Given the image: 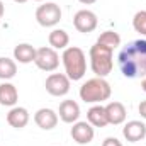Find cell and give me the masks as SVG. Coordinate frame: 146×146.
Returning a JSON list of instances; mask_svg holds the SVG:
<instances>
[{
    "label": "cell",
    "instance_id": "6da1fadb",
    "mask_svg": "<svg viewBox=\"0 0 146 146\" xmlns=\"http://www.w3.org/2000/svg\"><path fill=\"white\" fill-rule=\"evenodd\" d=\"M119 70L126 78L146 76V39H136L126 44L117 56Z\"/></svg>",
    "mask_w": 146,
    "mask_h": 146
},
{
    "label": "cell",
    "instance_id": "7a4b0ae2",
    "mask_svg": "<svg viewBox=\"0 0 146 146\" xmlns=\"http://www.w3.org/2000/svg\"><path fill=\"white\" fill-rule=\"evenodd\" d=\"M61 61H63V66H65V75L70 80L76 82V80H82L85 76V73H87V56H85L82 48L68 46L63 51Z\"/></svg>",
    "mask_w": 146,
    "mask_h": 146
},
{
    "label": "cell",
    "instance_id": "3957f363",
    "mask_svg": "<svg viewBox=\"0 0 146 146\" xmlns=\"http://www.w3.org/2000/svg\"><path fill=\"white\" fill-rule=\"evenodd\" d=\"M110 94H112L110 83L100 76L90 78L80 87V99L87 104H100L109 99Z\"/></svg>",
    "mask_w": 146,
    "mask_h": 146
},
{
    "label": "cell",
    "instance_id": "277c9868",
    "mask_svg": "<svg viewBox=\"0 0 146 146\" xmlns=\"http://www.w3.org/2000/svg\"><path fill=\"white\" fill-rule=\"evenodd\" d=\"M112 49L106 48V46H100V44H94L90 48V68L92 72L95 73V76H100V78H106L110 72H112V66H114V61H112Z\"/></svg>",
    "mask_w": 146,
    "mask_h": 146
},
{
    "label": "cell",
    "instance_id": "5b68a950",
    "mask_svg": "<svg viewBox=\"0 0 146 146\" xmlns=\"http://www.w3.org/2000/svg\"><path fill=\"white\" fill-rule=\"evenodd\" d=\"M36 21L42 27H54L61 21V9L54 2H46L36 9Z\"/></svg>",
    "mask_w": 146,
    "mask_h": 146
},
{
    "label": "cell",
    "instance_id": "8992f818",
    "mask_svg": "<svg viewBox=\"0 0 146 146\" xmlns=\"http://www.w3.org/2000/svg\"><path fill=\"white\" fill-rule=\"evenodd\" d=\"M36 66L42 72H54L60 66V54L56 53V49H53L51 46H44L39 48L36 51V60H34Z\"/></svg>",
    "mask_w": 146,
    "mask_h": 146
},
{
    "label": "cell",
    "instance_id": "52a82bcc",
    "mask_svg": "<svg viewBox=\"0 0 146 146\" xmlns=\"http://www.w3.org/2000/svg\"><path fill=\"white\" fill-rule=\"evenodd\" d=\"M70 78L65 75V73H51L46 82H44V87H46V92L53 97H63L70 92Z\"/></svg>",
    "mask_w": 146,
    "mask_h": 146
},
{
    "label": "cell",
    "instance_id": "ba28073f",
    "mask_svg": "<svg viewBox=\"0 0 146 146\" xmlns=\"http://www.w3.org/2000/svg\"><path fill=\"white\" fill-rule=\"evenodd\" d=\"M97 24H99V21H97L95 12L88 10V9L78 10V12L75 14V17H73V26H75V29H76L78 33H83V34H88V33L95 31V29H97Z\"/></svg>",
    "mask_w": 146,
    "mask_h": 146
},
{
    "label": "cell",
    "instance_id": "9c48e42d",
    "mask_svg": "<svg viewBox=\"0 0 146 146\" xmlns=\"http://www.w3.org/2000/svg\"><path fill=\"white\" fill-rule=\"evenodd\" d=\"M70 134H72L75 143H78V145H88V143H92V139L95 136V131H94V126L88 121H76L73 124Z\"/></svg>",
    "mask_w": 146,
    "mask_h": 146
},
{
    "label": "cell",
    "instance_id": "30bf717a",
    "mask_svg": "<svg viewBox=\"0 0 146 146\" xmlns=\"http://www.w3.org/2000/svg\"><path fill=\"white\" fill-rule=\"evenodd\" d=\"M122 136L129 143H138L146 138V124L141 121H129L122 127Z\"/></svg>",
    "mask_w": 146,
    "mask_h": 146
},
{
    "label": "cell",
    "instance_id": "8fae6325",
    "mask_svg": "<svg viewBox=\"0 0 146 146\" xmlns=\"http://www.w3.org/2000/svg\"><path fill=\"white\" fill-rule=\"evenodd\" d=\"M34 122L41 129L44 131H49V129H54L56 124H58V114L53 109H48V107H42L34 114Z\"/></svg>",
    "mask_w": 146,
    "mask_h": 146
},
{
    "label": "cell",
    "instance_id": "7c38bea8",
    "mask_svg": "<svg viewBox=\"0 0 146 146\" xmlns=\"http://www.w3.org/2000/svg\"><path fill=\"white\" fill-rule=\"evenodd\" d=\"M58 114H60V119L66 124H75L80 117V106L75 102V100H63L60 104V109H58Z\"/></svg>",
    "mask_w": 146,
    "mask_h": 146
},
{
    "label": "cell",
    "instance_id": "4fadbf2b",
    "mask_svg": "<svg viewBox=\"0 0 146 146\" xmlns=\"http://www.w3.org/2000/svg\"><path fill=\"white\" fill-rule=\"evenodd\" d=\"M17 100H19V92H17L15 85H12L9 82L0 83V106L15 107Z\"/></svg>",
    "mask_w": 146,
    "mask_h": 146
},
{
    "label": "cell",
    "instance_id": "5bb4252c",
    "mask_svg": "<svg viewBox=\"0 0 146 146\" xmlns=\"http://www.w3.org/2000/svg\"><path fill=\"white\" fill-rule=\"evenodd\" d=\"M106 112H107V121L109 124H114V126H119L126 121L127 117V112H126V107L121 104V102H109L106 106Z\"/></svg>",
    "mask_w": 146,
    "mask_h": 146
},
{
    "label": "cell",
    "instance_id": "9a60e30c",
    "mask_svg": "<svg viewBox=\"0 0 146 146\" xmlns=\"http://www.w3.org/2000/svg\"><path fill=\"white\" fill-rule=\"evenodd\" d=\"M36 48L29 42H22V44H17L14 48V60L22 63V65H27V63H33L36 60Z\"/></svg>",
    "mask_w": 146,
    "mask_h": 146
},
{
    "label": "cell",
    "instance_id": "2e32d148",
    "mask_svg": "<svg viewBox=\"0 0 146 146\" xmlns=\"http://www.w3.org/2000/svg\"><path fill=\"white\" fill-rule=\"evenodd\" d=\"M7 122L15 127V129H22L27 126L29 122V112L26 107H12L7 114Z\"/></svg>",
    "mask_w": 146,
    "mask_h": 146
},
{
    "label": "cell",
    "instance_id": "e0dca14e",
    "mask_svg": "<svg viewBox=\"0 0 146 146\" xmlns=\"http://www.w3.org/2000/svg\"><path fill=\"white\" fill-rule=\"evenodd\" d=\"M87 121L94 126V127H106L109 124L107 121V112H106V107L97 104L94 107H90L88 112H87Z\"/></svg>",
    "mask_w": 146,
    "mask_h": 146
},
{
    "label": "cell",
    "instance_id": "ac0fdd59",
    "mask_svg": "<svg viewBox=\"0 0 146 146\" xmlns=\"http://www.w3.org/2000/svg\"><path fill=\"white\" fill-rule=\"evenodd\" d=\"M48 41L53 49H66L68 42H70V36L63 29H53L48 36Z\"/></svg>",
    "mask_w": 146,
    "mask_h": 146
},
{
    "label": "cell",
    "instance_id": "d6986e66",
    "mask_svg": "<svg viewBox=\"0 0 146 146\" xmlns=\"http://www.w3.org/2000/svg\"><path fill=\"white\" fill-rule=\"evenodd\" d=\"M97 44L106 46V48H109V49L114 51L117 46H121V36L115 31H104L99 36V39H97Z\"/></svg>",
    "mask_w": 146,
    "mask_h": 146
},
{
    "label": "cell",
    "instance_id": "ffe728a7",
    "mask_svg": "<svg viewBox=\"0 0 146 146\" xmlns=\"http://www.w3.org/2000/svg\"><path fill=\"white\" fill-rule=\"evenodd\" d=\"M17 73V63L10 58H0V80H10Z\"/></svg>",
    "mask_w": 146,
    "mask_h": 146
},
{
    "label": "cell",
    "instance_id": "44dd1931",
    "mask_svg": "<svg viewBox=\"0 0 146 146\" xmlns=\"http://www.w3.org/2000/svg\"><path fill=\"white\" fill-rule=\"evenodd\" d=\"M133 27L141 36H146V10H139L133 17Z\"/></svg>",
    "mask_w": 146,
    "mask_h": 146
},
{
    "label": "cell",
    "instance_id": "7402d4cb",
    "mask_svg": "<svg viewBox=\"0 0 146 146\" xmlns=\"http://www.w3.org/2000/svg\"><path fill=\"white\" fill-rule=\"evenodd\" d=\"M102 146H122V143H121L117 138H112V136H109V138H106V139H104Z\"/></svg>",
    "mask_w": 146,
    "mask_h": 146
},
{
    "label": "cell",
    "instance_id": "603a6c76",
    "mask_svg": "<svg viewBox=\"0 0 146 146\" xmlns=\"http://www.w3.org/2000/svg\"><path fill=\"white\" fill-rule=\"evenodd\" d=\"M138 110H139L141 117H143V119H146V100H143V102L138 106Z\"/></svg>",
    "mask_w": 146,
    "mask_h": 146
},
{
    "label": "cell",
    "instance_id": "cb8c5ba5",
    "mask_svg": "<svg viewBox=\"0 0 146 146\" xmlns=\"http://www.w3.org/2000/svg\"><path fill=\"white\" fill-rule=\"evenodd\" d=\"M80 3H85V5H92V3H95L97 0H78Z\"/></svg>",
    "mask_w": 146,
    "mask_h": 146
},
{
    "label": "cell",
    "instance_id": "d4e9b609",
    "mask_svg": "<svg viewBox=\"0 0 146 146\" xmlns=\"http://www.w3.org/2000/svg\"><path fill=\"white\" fill-rule=\"evenodd\" d=\"M3 12H5V7H3V3H2V0H0V17L3 15Z\"/></svg>",
    "mask_w": 146,
    "mask_h": 146
},
{
    "label": "cell",
    "instance_id": "484cf974",
    "mask_svg": "<svg viewBox=\"0 0 146 146\" xmlns=\"http://www.w3.org/2000/svg\"><path fill=\"white\" fill-rule=\"evenodd\" d=\"M141 88H143V92H146V76L143 78V82H141Z\"/></svg>",
    "mask_w": 146,
    "mask_h": 146
},
{
    "label": "cell",
    "instance_id": "4316f807",
    "mask_svg": "<svg viewBox=\"0 0 146 146\" xmlns=\"http://www.w3.org/2000/svg\"><path fill=\"white\" fill-rule=\"evenodd\" d=\"M14 2H17V3H24V2H27V0H14Z\"/></svg>",
    "mask_w": 146,
    "mask_h": 146
},
{
    "label": "cell",
    "instance_id": "83f0119b",
    "mask_svg": "<svg viewBox=\"0 0 146 146\" xmlns=\"http://www.w3.org/2000/svg\"><path fill=\"white\" fill-rule=\"evenodd\" d=\"M36 2H44V0H36Z\"/></svg>",
    "mask_w": 146,
    "mask_h": 146
},
{
    "label": "cell",
    "instance_id": "f1b7e54d",
    "mask_svg": "<svg viewBox=\"0 0 146 146\" xmlns=\"http://www.w3.org/2000/svg\"><path fill=\"white\" fill-rule=\"evenodd\" d=\"M0 21H2V17H0Z\"/></svg>",
    "mask_w": 146,
    "mask_h": 146
}]
</instances>
